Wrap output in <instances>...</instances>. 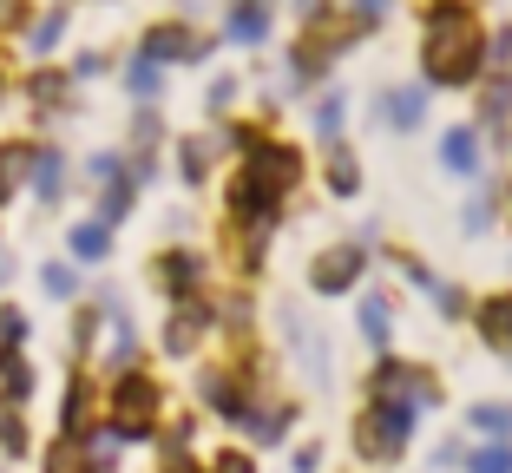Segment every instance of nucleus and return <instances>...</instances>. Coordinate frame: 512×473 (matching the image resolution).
<instances>
[{
    "label": "nucleus",
    "instance_id": "obj_1",
    "mask_svg": "<svg viewBox=\"0 0 512 473\" xmlns=\"http://www.w3.org/2000/svg\"><path fill=\"white\" fill-rule=\"evenodd\" d=\"M480 40L486 33L473 27V14L460 7V0H440L434 14H427V40H421V73L427 86H467L473 73H480Z\"/></svg>",
    "mask_w": 512,
    "mask_h": 473
},
{
    "label": "nucleus",
    "instance_id": "obj_2",
    "mask_svg": "<svg viewBox=\"0 0 512 473\" xmlns=\"http://www.w3.org/2000/svg\"><path fill=\"white\" fill-rule=\"evenodd\" d=\"M407 434H414V408L394 401V395H375V408L355 421V454L381 467V460H394L407 447Z\"/></svg>",
    "mask_w": 512,
    "mask_h": 473
},
{
    "label": "nucleus",
    "instance_id": "obj_3",
    "mask_svg": "<svg viewBox=\"0 0 512 473\" xmlns=\"http://www.w3.org/2000/svg\"><path fill=\"white\" fill-rule=\"evenodd\" d=\"M158 408H165L158 382H151V375H125V382L112 388V434H119V441H145V434L158 428Z\"/></svg>",
    "mask_w": 512,
    "mask_h": 473
},
{
    "label": "nucleus",
    "instance_id": "obj_4",
    "mask_svg": "<svg viewBox=\"0 0 512 473\" xmlns=\"http://www.w3.org/2000/svg\"><path fill=\"white\" fill-rule=\"evenodd\" d=\"M283 198L289 191H276L270 178H256V171H237V184H230V217L237 224H250L256 237L276 224V211H283Z\"/></svg>",
    "mask_w": 512,
    "mask_h": 473
},
{
    "label": "nucleus",
    "instance_id": "obj_5",
    "mask_svg": "<svg viewBox=\"0 0 512 473\" xmlns=\"http://www.w3.org/2000/svg\"><path fill=\"white\" fill-rule=\"evenodd\" d=\"M138 53H145V60H158V66H191V60H204V53H211V40H204L197 27H184V20H158V27H145Z\"/></svg>",
    "mask_w": 512,
    "mask_h": 473
},
{
    "label": "nucleus",
    "instance_id": "obj_6",
    "mask_svg": "<svg viewBox=\"0 0 512 473\" xmlns=\"http://www.w3.org/2000/svg\"><path fill=\"white\" fill-rule=\"evenodd\" d=\"M362 270H368V257H362L355 244L322 250L316 270H309V290H316V296H342V290H355V283H362Z\"/></svg>",
    "mask_w": 512,
    "mask_h": 473
},
{
    "label": "nucleus",
    "instance_id": "obj_7",
    "mask_svg": "<svg viewBox=\"0 0 512 473\" xmlns=\"http://www.w3.org/2000/svg\"><path fill=\"white\" fill-rule=\"evenodd\" d=\"M375 395H394V401H407V408L421 414V408H434V375L401 368V362H381L375 368Z\"/></svg>",
    "mask_w": 512,
    "mask_h": 473
},
{
    "label": "nucleus",
    "instance_id": "obj_8",
    "mask_svg": "<svg viewBox=\"0 0 512 473\" xmlns=\"http://www.w3.org/2000/svg\"><path fill=\"white\" fill-rule=\"evenodd\" d=\"M270 14H276V0H237L224 14V33L237 46H256V40H270Z\"/></svg>",
    "mask_w": 512,
    "mask_h": 473
},
{
    "label": "nucleus",
    "instance_id": "obj_9",
    "mask_svg": "<svg viewBox=\"0 0 512 473\" xmlns=\"http://www.w3.org/2000/svg\"><path fill=\"white\" fill-rule=\"evenodd\" d=\"M27 184H33V198H40V204H60V191H66V158L53 152V145H33Z\"/></svg>",
    "mask_w": 512,
    "mask_h": 473
},
{
    "label": "nucleus",
    "instance_id": "obj_10",
    "mask_svg": "<svg viewBox=\"0 0 512 473\" xmlns=\"http://www.w3.org/2000/svg\"><path fill=\"white\" fill-rule=\"evenodd\" d=\"M178 316H171V329H165V349L171 355H191L197 349V336H204V329H211V309L197 303V296H178Z\"/></svg>",
    "mask_w": 512,
    "mask_h": 473
},
{
    "label": "nucleus",
    "instance_id": "obj_11",
    "mask_svg": "<svg viewBox=\"0 0 512 473\" xmlns=\"http://www.w3.org/2000/svg\"><path fill=\"white\" fill-rule=\"evenodd\" d=\"M158 283H165L171 296H191L197 283H204V257H197V250H165V257H158Z\"/></svg>",
    "mask_w": 512,
    "mask_h": 473
},
{
    "label": "nucleus",
    "instance_id": "obj_12",
    "mask_svg": "<svg viewBox=\"0 0 512 473\" xmlns=\"http://www.w3.org/2000/svg\"><path fill=\"white\" fill-rule=\"evenodd\" d=\"M480 336H486V349H499V355L512 362V296L480 303Z\"/></svg>",
    "mask_w": 512,
    "mask_h": 473
},
{
    "label": "nucleus",
    "instance_id": "obj_13",
    "mask_svg": "<svg viewBox=\"0 0 512 473\" xmlns=\"http://www.w3.org/2000/svg\"><path fill=\"white\" fill-rule=\"evenodd\" d=\"M381 119H388L394 132H414V125L427 119V92H421V86H394L388 106H381Z\"/></svg>",
    "mask_w": 512,
    "mask_h": 473
},
{
    "label": "nucleus",
    "instance_id": "obj_14",
    "mask_svg": "<svg viewBox=\"0 0 512 473\" xmlns=\"http://www.w3.org/2000/svg\"><path fill=\"white\" fill-rule=\"evenodd\" d=\"M66 250H73L79 263H106V257H112V224H99V217H86V224H73V237H66Z\"/></svg>",
    "mask_w": 512,
    "mask_h": 473
},
{
    "label": "nucleus",
    "instance_id": "obj_15",
    "mask_svg": "<svg viewBox=\"0 0 512 473\" xmlns=\"http://www.w3.org/2000/svg\"><path fill=\"white\" fill-rule=\"evenodd\" d=\"M440 165H447V171H460V178H467V171H480V132L453 125V132L440 138Z\"/></svg>",
    "mask_w": 512,
    "mask_h": 473
},
{
    "label": "nucleus",
    "instance_id": "obj_16",
    "mask_svg": "<svg viewBox=\"0 0 512 473\" xmlns=\"http://www.w3.org/2000/svg\"><path fill=\"white\" fill-rule=\"evenodd\" d=\"M204 401H211L224 421H243V414H250V395H243V382H230V375H204Z\"/></svg>",
    "mask_w": 512,
    "mask_h": 473
},
{
    "label": "nucleus",
    "instance_id": "obj_17",
    "mask_svg": "<svg viewBox=\"0 0 512 473\" xmlns=\"http://www.w3.org/2000/svg\"><path fill=\"white\" fill-rule=\"evenodd\" d=\"M27 165H33V145H27V138L0 145V204H7V198L20 191V184H27Z\"/></svg>",
    "mask_w": 512,
    "mask_h": 473
},
{
    "label": "nucleus",
    "instance_id": "obj_18",
    "mask_svg": "<svg viewBox=\"0 0 512 473\" xmlns=\"http://www.w3.org/2000/svg\"><path fill=\"white\" fill-rule=\"evenodd\" d=\"M66 86H73V79H66L60 66H40V73L27 79V99H33L40 112H53V106H66Z\"/></svg>",
    "mask_w": 512,
    "mask_h": 473
},
{
    "label": "nucleus",
    "instance_id": "obj_19",
    "mask_svg": "<svg viewBox=\"0 0 512 473\" xmlns=\"http://www.w3.org/2000/svg\"><path fill=\"white\" fill-rule=\"evenodd\" d=\"M66 40V7H53V14H40V20H27V53H53V46Z\"/></svg>",
    "mask_w": 512,
    "mask_h": 473
},
{
    "label": "nucleus",
    "instance_id": "obj_20",
    "mask_svg": "<svg viewBox=\"0 0 512 473\" xmlns=\"http://www.w3.org/2000/svg\"><path fill=\"white\" fill-rule=\"evenodd\" d=\"M125 86H132V99H145V106H151V99L165 92V66H158V60H145V53H138V60L125 66Z\"/></svg>",
    "mask_w": 512,
    "mask_h": 473
},
{
    "label": "nucleus",
    "instance_id": "obj_21",
    "mask_svg": "<svg viewBox=\"0 0 512 473\" xmlns=\"http://www.w3.org/2000/svg\"><path fill=\"white\" fill-rule=\"evenodd\" d=\"M289 421H296V408H276V401H270L263 414H243V428H250L256 441H283V434H289Z\"/></svg>",
    "mask_w": 512,
    "mask_h": 473
},
{
    "label": "nucleus",
    "instance_id": "obj_22",
    "mask_svg": "<svg viewBox=\"0 0 512 473\" xmlns=\"http://www.w3.org/2000/svg\"><path fill=\"white\" fill-rule=\"evenodd\" d=\"M355 184H362V165H355V152L335 145V152H329V191H335V198H355Z\"/></svg>",
    "mask_w": 512,
    "mask_h": 473
},
{
    "label": "nucleus",
    "instance_id": "obj_23",
    "mask_svg": "<svg viewBox=\"0 0 512 473\" xmlns=\"http://www.w3.org/2000/svg\"><path fill=\"white\" fill-rule=\"evenodd\" d=\"M211 138H184V152H178V171H184V184H204V171H211Z\"/></svg>",
    "mask_w": 512,
    "mask_h": 473
},
{
    "label": "nucleus",
    "instance_id": "obj_24",
    "mask_svg": "<svg viewBox=\"0 0 512 473\" xmlns=\"http://www.w3.org/2000/svg\"><path fill=\"white\" fill-rule=\"evenodd\" d=\"M0 388H7V401H27L33 368H27V362H14V355H0Z\"/></svg>",
    "mask_w": 512,
    "mask_h": 473
},
{
    "label": "nucleus",
    "instance_id": "obj_25",
    "mask_svg": "<svg viewBox=\"0 0 512 473\" xmlns=\"http://www.w3.org/2000/svg\"><path fill=\"white\" fill-rule=\"evenodd\" d=\"M362 336L375 342V349L388 342V296H368V303H362Z\"/></svg>",
    "mask_w": 512,
    "mask_h": 473
},
{
    "label": "nucleus",
    "instance_id": "obj_26",
    "mask_svg": "<svg viewBox=\"0 0 512 473\" xmlns=\"http://www.w3.org/2000/svg\"><path fill=\"white\" fill-rule=\"evenodd\" d=\"M467 473H512V447L506 441H493V447H480V454L467 460Z\"/></svg>",
    "mask_w": 512,
    "mask_h": 473
},
{
    "label": "nucleus",
    "instance_id": "obj_27",
    "mask_svg": "<svg viewBox=\"0 0 512 473\" xmlns=\"http://www.w3.org/2000/svg\"><path fill=\"white\" fill-rule=\"evenodd\" d=\"M86 421H92V388L86 382H73V388H66V428H86Z\"/></svg>",
    "mask_w": 512,
    "mask_h": 473
},
{
    "label": "nucleus",
    "instance_id": "obj_28",
    "mask_svg": "<svg viewBox=\"0 0 512 473\" xmlns=\"http://www.w3.org/2000/svg\"><path fill=\"white\" fill-rule=\"evenodd\" d=\"M27 20H33V0H0V40L27 33Z\"/></svg>",
    "mask_w": 512,
    "mask_h": 473
},
{
    "label": "nucleus",
    "instance_id": "obj_29",
    "mask_svg": "<svg viewBox=\"0 0 512 473\" xmlns=\"http://www.w3.org/2000/svg\"><path fill=\"white\" fill-rule=\"evenodd\" d=\"M342 119H348L342 92H329V99H322V106H316V125H322V138H335V132H342Z\"/></svg>",
    "mask_w": 512,
    "mask_h": 473
},
{
    "label": "nucleus",
    "instance_id": "obj_30",
    "mask_svg": "<svg viewBox=\"0 0 512 473\" xmlns=\"http://www.w3.org/2000/svg\"><path fill=\"white\" fill-rule=\"evenodd\" d=\"M473 428H480V434H499V441H506V434H512V408H473Z\"/></svg>",
    "mask_w": 512,
    "mask_h": 473
},
{
    "label": "nucleus",
    "instance_id": "obj_31",
    "mask_svg": "<svg viewBox=\"0 0 512 473\" xmlns=\"http://www.w3.org/2000/svg\"><path fill=\"white\" fill-rule=\"evenodd\" d=\"M40 283H46V296H73V290H79V276L66 270V263H46V270H40Z\"/></svg>",
    "mask_w": 512,
    "mask_h": 473
},
{
    "label": "nucleus",
    "instance_id": "obj_32",
    "mask_svg": "<svg viewBox=\"0 0 512 473\" xmlns=\"http://www.w3.org/2000/svg\"><path fill=\"white\" fill-rule=\"evenodd\" d=\"M480 60H493V66H512V27H499L493 40H480Z\"/></svg>",
    "mask_w": 512,
    "mask_h": 473
},
{
    "label": "nucleus",
    "instance_id": "obj_33",
    "mask_svg": "<svg viewBox=\"0 0 512 473\" xmlns=\"http://www.w3.org/2000/svg\"><path fill=\"white\" fill-rule=\"evenodd\" d=\"M20 336H27V316L20 309H0V349H14Z\"/></svg>",
    "mask_w": 512,
    "mask_h": 473
},
{
    "label": "nucleus",
    "instance_id": "obj_34",
    "mask_svg": "<svg viewBox=\"0 0 512 473\" xmlns=\"http://www.w3.org/2000/svg\"><path fill=\"white\" fill-rule=\"evenodd\" d=\"M0 447H7V454H20V447H27V428H20V414H0Z\"/></svg>",
    "mask_w": 512,
    "mask_h": 473
},
{
    "label": "nucleus",
    "instance_id": "obj_35",
    "mask_svg": "<svg viewBox=\"0 0 512 473\" xmlns=\"http://www.w3.org/2000/svg\"><path fill=\"white\" fill-rule=\"evenodd\" d=\"M381 14H388V0H355V20H362V27H375Z\"/></svg>",
    "mask_w": 512,
    "mask_h": 473
},
{
    "label": "nucleus",
    "instance_id": "obj_36",
    "mask_svg": "<svg viewBox=\"0 0 512 473\" xmlns=\"http://www.w3.org/2000/svg\"><path fill=\"white\" fill-rule=\"evenodd\" d=\"M230 99H237V79H217V86H211V112H224Z\"/></svg>",
    "mask_w": 512,
    "mask_h": 473
},
{
    "label": "nucleus",
    "instance_id": "obj_37",
    "mask_svg": "<svg viewBox=\"0 0 512 473\" xmlns=\"http://www.w3.org/2000/svg\"><path fill=\"white\" fill-rule=\"evenodd\" d=\"M440 296V316H460V309H467V296H460V290H434Z\"/></svg>",
    "mask_w": 512,
    "mask_h": 473
},
{
    "label": "nucleus",
    "instance_id": "obj_38",
    "mask_svg": "<svg viewBox=\"0 0 512 473\" xmlns=\"http://www.w3.org/2000/svg\"><path fill=\"white\" fill-rule=\"evenodd\" d=\"M217 473H256V467H250L243 454H224V460H217Z\"/></svg>",
    "mask_w": 512,
    "mask_h": 473
},
{
    "label": "nucleus",
    "instance_id": "obj_39",
    "mask_svg": "<svg viewBox=\"0 0 512 473\" xmlns=\"http://www.w3.org/2000/svg\"><path fill=\"white\" fill-rule=\"evenodd\" d=\"M165 473H197V467H184V460H171V467H165Z\"/></svg>",
    "mask_w": 512,
    "mask_h": 473
},
{
    "label": "nucleus",
    "instance_id": "obj_40",
    "mask_svg": "<svg viewBox=\"0 0 512 473\" xmlns=\"http://www.w3.org/2000/svg\"><path fill=\"white\" fill-rule=\"evenodd\" d=\"M0 283H7V257H0Z\"/></svg>",
    "mask_w": 512,
    "mask_h": 473
},
{
    "label": "nucleus",
    "instance_id": "obj_41",
    "mask_svg": "<svg viewBox=\"0 0 512 473\" xmlns=\"http://www.w3.org/2000/svg\"><path fill=\"white\" fill-rule=\"evenodd\" d=\"M0 99H7V73H0Z\"/></svg>",
    "mask_w": 512,
    "mask_h": 473
},
{
    "label": "nucleus",
    "instance_id": "obj_42",
    "mask_svg": "<svg viewBox=\"0 0 512 473\" xmlns=\"http://www.w3.org/2000/svg\"><path fill=\"white\" fill-rule=\"evenodd\" d=\"M506 204H512V191H506Z\"/></svg>",
    "mask_w": 512,
    "mask_h": 473
}]
</instances>
